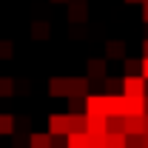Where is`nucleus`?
<instances>
[{"instance_id":"nucleus-12","label":"nucleus","mask_w":148,"mask_h":148,"mask_svg":"<svg viewBox=\"0 0 148 148\" xmlns=\"http://www.w3.org/2000/svg\"><path fill=\"white\" fill-rule=\"evenodd\" d=\"M66 148H88V134H66Z\"/></svg>"},{"instance_id":"nucleus-10","label":"nucleus","mask_w":148,"mask_h":148,"mask_svg":"<svg viewBox=\"0 0 148 148\" xmlns=\"http://www.w3.org/2000/svg\"><path fill=\"white\" fill-rule=\"evenodd\" d=\"M106 57L108 60H125V43L123 40H108L106 43Z\"/></svg>"},{"instance_id":"nucleus-27","label":"nucleus","mask_w":148,"mask_h":148,"mask_svg":"<svg viewBox=\"0 0 148 148\" xmlns=\"http://www.w3.org/2000/svg\"><path fill=\"white\" fill-rule=\"evenodd\" d=\"M143 134H148V114H143Z\"/></svg>"},{"instance_id":"nucleus-3","label":"nucleus","mask_w":148,"mask_h":148,"mask_svg":"<svg viewBox=\"0 0 148 148\" xmlns=\"http://www.w3.org/2000/svg\"><path fill=\"white\" fill-rule=\"evenodd\" d=\"M123 117H143L145 114V97H123Z\"/></svg>"},{"instance_id":"nucleus-30","label":"nucleus","mask_w":148,"mask_h":148,"mask_svg":"<svg viewBox=\"0 0 148 148\" xmlns=\"http://www.w3.org/2000/svg\"><path fill=\"white\" fill-rule=\"evenodd\" d=\"M143 148H148V134H143Z\"/></svg>"},{"instance_id":"nucleus-21","label":"nucleus","mask_w":148,"mask_h":148,"mask_svg":"<svg viewBox=\"0 0 148 148\" xmlns=\"http://www.w3.org/2000/svg\"><path fill=\"white\" fill-rule=\"evenodd\" d=\"M29 125H32V120H29V117H14V131H17L20 137H26V134H29Z\"/></svg>"},{"instance_id":"nucleus-31","label":"nucleus","mask_w":148,"mask_h":148,"mask_svg":"<svg viewBox=\"0 0 148 148\" xmlns=\"http://www.w3.org/2000/svg\"><path fill=\"white\" fill-rule=\"evenodd\" d=\"M145 114H148V94H145Z\"/></svg>"},{"instance_id":"nucleus-23","label":"nucleus","mask_w":148,"mask_h":148,"mask_svg":"<svg viewBox=\"0 0 148 148\" xmlns=\"http://www.w3.org/2000/svg\"><path fill=\"white\" fill-rule=\"evenodd\" d=\"M14 51V46H12V40H0V60H9Z\"/></svg>"},{"instance_id":"nucleus-29","label":"nucleus","mask_w":148,"mask_h":148,"mask_svg":"<svg viewBox=\"0 0 148 148\" xmlns=\"http://www.w3.org/2000/svg\"><path fill=\"white\" fill-rule=\"evenodd\" d=\"M143 57H148V40L143 43Z\"/></svg>"},{"instance_id":"nucleus-34","label":"nucleus","mask_w":148,"mask_h":148,"mask_svg":"<svg viewBox=\"0 0 148 148\" xmlns=\"http://www.w3.org/2000/svg\"><path fill=\"white\" fill-rule=\"evenodd\" d=\"M145 3H148V0H143V6H145Z\"/></svg>"},{"instance_id":"nucleus-5","label":"nucleus","mask_w":148,"mask_h":148,"mask_svg":"<svg viewBox=\"0 0 148 148\" xmlns=\"http://www.w3.org/2000/svg\"><path fill=\"white\" fill-rule=\"evenodd\" d=\"M69 134V114H51L49 117V137H66Z\"/></svg>"},{"instance_id":"nucleus-35","label":"nucleus","mask_w":148,"mask_h":148,"mask_svg":"<svg viewBox=\"0 0 148 148\" xmlns=\"http://www.w3.org/2000/svg\"><path fill=\"white\" fill-rule=\"evenodd\" d=\"M80 3H86V0H80Z\"/></svg>"},{"instance_id":"nucleus-11","label":"nucleus","mask_w":148,"mask_h":148,"mask_svg":"<svg viewBox=\"0 0 148 148\" xmlns=\"http://www.w3.org/2000/svg\"><path fill=\"white\" fill-rule=\"evenodd\" d=\"M69 134H86V114H69Z\"/></svg>"},{"instance_id":"nucleus-2","label":"nucleus","mask_w":148,"mask_h":148,"mask_svg":"<svg viewBox=\"0 0 148 148\" xmlns=\"http://www.w3.org/2000/svg\"><path fill=\"white\" fill-rule=\"evenodd\" d=\"M86 77H88V80H97V83H103V80L108 77V60H106V57H91L88 66H86Z\"/></svg>"},{"instance_id":"nucleus-32","label":"nucleus","mask_w":148,"mask_h":148,"mask_svg":"<svg viewBox=\"0 0 148 148\" xmlns=\"http://www.w3.org/2000/svg\"><path fill=\"white\" fill-rule=\"evenodd\" d=\"M125 3H143V0H125Z\"/></svg>"},{"instance_id":"nucleus-8","label":"nucleus","mask_w":148,"mask_h":148,"mask_svg":"<svg viewBox=\"0 0 148 148\" xmlns=\"http://www.w3.org/2000/svg\"><path fill=\"white\" fill-rule=\"evenodd\" d=\"M49 94L51 97H69V77H51L49 80Z\"/></svg>"},{"instance_id":"nucleus-9","label":"nucleus","mask_w":148,"mask_h":148,"mask_svg":"<svg viewBox=\"0 0 148 148\" xmlns=\"http://www.w3.org/2000/svg\"><path fill=\"white\" fill-rule=\"evenodd\" d=\"M123 134L125 137H140L143 134V117H123Z\"/></svg>"},{"instance_id":"nucleus-33","label":"nucleus","mask_w":148,"mask_h":148,"mask_svg":"<svg viewBox=\"0 0 148 148\" xmlns=\"http://www.w3.org/2000/svg\"><path fill=\"white\" fill-rule=\"evenodd\" d=\"M51 3H66V0H51Z\"/></svg>"},{"instance_id":"nucleus-28","label":"nucleus","mask_w":148,"mask_h":148,"mask_svg":"<svg viewBox=\"0 0 148 148\" xmlns=\"http://www.w3.org/2000/svg\"><path fill=\"white\" fill-rule=\"evenodd\" d=\"M143 20H145V23H148V3H145V6H143Z\"/></svg>"},{"instance_id":"nucleus-1","label":"nucleus","mask_w":148,"mask_h":148,"mask_svg":"<svg viewBox=\"0 0 148 148\" xmlns=\"http://www.w3.org/2000/svg\"><path fill=\"white\" fill-rule=\"evenodd\" d=\"M148 80L145 77H123V97H145Z\"/></svg>"},{"instance_id":"nucleus-26","label":"nucleus","mask_w":148,"mask_h":148,"mask_svg":"<svg viewBox=\"0 0 148 148\" xmlns=\"http://www.w3.org/2000/svg\"><path fill=\"white\" fill-rule=\"evenodd\" d=\"M140 63H143V71H140V74H143V77H145V80H148V57H143Z\"/></svg>"},{"instance_id":"nucleus-15","label":"nucleus","mask_w":148,"mask_h":148,"mask_svg":"<svg viewBox=\"0 0 148 148\" xmlns=\"http://www.w3.org/2000/svg\"><path fill=\"white\" fill-rule=\"evenodd\" d=\"M69 100V114H86V97H66Z\"/></svg>"},{"instance_id":"nucleus-13","label":"nucleus","mask_w":148,"mask_h":148,"mask_svg":"<svg viewBox=\"0 0 148 148\" xmlns=\"http://www.w3.org/2000/svg\"><path fill=\"white\" fill-rule=\"evenodd\" d=\"M32 34H34L37 40H46V37L51 34V26H49L46 20H34V23H32Z\"/></svg>"},{"instance_id":"nucleus-20","label":"nucleus","mask_w":148,"mask_h":148,"mask_svg":"<svg viewBox=\"0 0 148 148\" xmlns=\"http://www.w3.org/2000/svg\"><path fill=\"white\" fill-rule=\"evenodd\" d=\"M14 94V80L12 77H0V97H12Z\"/></svg>"},{"instance_id":"nucleus-16","label":"nucleus","mask_w":148,"mask_h":148,"mask_svg":"<svg viewBox=\"0 0 148 148\" xmlns=\"http://www.w3.org/2000/svg\"><path fill=\"white\" fill-rule=\"evenodd\" d=\"M123 63H125V77H143V63H140V60H123Z\"/></svg>"},{"instance_id":"nucleus-19","label":"nucleus","mask_w":148,"mask_h":148,"mask_svg":"<svg viewBox=\"0 0 148 148\" xmlns=\"http://www.w3.org/2000/svg\"><path fill=\"white\" fill-rule=\"evenodd\" d=\"M106 94H123V80H114V77H106Z\"/></svg>"},{"instance_id":"nucleus-7","label":"nucleus","mask_w":148,"mask_h":148,"mask_svg":"<svg viewBox=\"0 0 148 148\" xmlns=\"http://www.w3.org/2000/svg\"><path fill=\"white\" fill-rule=\"evenodd\" d=\"M86 20H88V6L80 0H71L69 3V23H86Z\"/></svg>"},{"instance_id":"nucleus-4","label":"nucleus","mask_w":148,"mask_h":148,"mask_svg":"<svg viewBox=\"0 0 148 148\" xmlns=\"http://www.w3.org/2000/svg\"><path fill=\"white\" fill-rule=\"evenodd\" d=\"M123 94H103V114L106 117H123Z\"/></svg>"},{"instance_id":"nucleus-14","label":"nucleus","mask_w":148,"mask_h":148,"mask_svg":"<svg viewBox=\"0 0 148 148\" xmlns=\"http://www.w3.org/2000/svg\"><path fill=\"white\" fill-rule=\"evenodd\" d=\"M29 148H51L49 134H29Z\"/></svg>"},{"instance_id":"nucleus-18","label":"nucleus","mask_w":148,"mask_h":148,"mask_svg":"<svg viewBox=\"0 0 148 148\" xmlns=\"http://www.w3.org/2000/svg\"><path fill=\"white\" fill-rule=\"evenodd\" d=\"M0 134H14V117L12 114H0Z\"/></svg>"},{"instance_id":"nucleus-6","label":"nucleus","mask_w":148,"mask_h":148,"mask_svg":"<svg viewBox=\"0 0 148 148\" xmlns=\"http://www.w3.org/2000/svg\"><path fill=\"white\" fill-rule=\"evenodd\" d=\"M88 86L91 80L88 77H69V97H88Z\"/></svg>"},{"instance_id":"nucleus-25","label":"nucleus","mask_w":148,"mask_h":148,"mask_svg":"<svg viewBox=\"0 0 148 148\" xmlns=\"http://www.w3.org/2000/svg\"><path fill=\"white\" fill-rule=\"evenodd\" d=\"M14 91H29V83H26V80H17V83H14Z\"/></svg>"},{"instance_id":"nucleus-22","label":"nucleus","mask_w":148,"mask_h":148,"mask_svg":"<svg viewBox=\"0 0 148 148\" xmlns=\"http://www.w3.org/2000/svg\"><path fill=\"white\" fill-rule=\"evenodd\" d=\"M88 148H106V134H88Z\"/></svg>"},{"instance_id":"nucleus-17","label":"nucleus","mask_w":148,"mask_h":148,"mask_svg":"<svg viewBox=\"0 0 148 148\" xmlns=\"http://www.w3.org/2000/svg\"><path fill=\"white\" fill-rule=\"evenodd\" d=\"M106 148H125V134H106Z\"/></svg>"},{"instance_id":"nucleus-24","label":"nucleus","mask_w":148,"mask_h":148,"mask_svg":"<svg viewBox=\"0 0 148 148\" xmlns=\"http://www.w3.org/2000/svg\"><path fill=\"white\" fill-rule=\"evenodd\" d=\"M51 148H66V137H51Z\"/></svg>"}]
</instances>
